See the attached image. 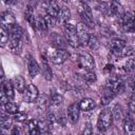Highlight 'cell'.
<instances>
[{"mask_svg":"<svg viewBox=\"0 0 135 135\" xmlns=\"http://www.w3.org/2000/svg\"><path fill=\"white\" fill-rule=\"evenodd\" d=\"M64 33H65V39L68 41V44H70L72 47L80 46V42H79L77 31H76V25H74V23L69 22L68 24H65Z\"/></svg>","mask_w":135,"mask_h":135,"instance_id":"cell-1","label":"cell"},{"mask_svg":"<svg viewBox=\"0 0 135 135\" xmlns=\"http://www.w3.org/2000/svg\"><path fill=\"white\" fill-rule=\"evenodd\" d=\"M113 122V115L110 109H104L100 112L97 120V129L105 132Z\"/></svg>","mask_w":135,"mask_h":135,"instance_id":"cell-2","label":"cell"},{"mask_svg":"<svg viewBox=\"0 0 135 135\" xmlns=\"http://www.w3.org/2000/svg\"><path fill=\"white\" fill-rule=\"evenodd\" d=\"M119 20L122 28L126 32H129V33L135 32V16L133 13H130V12L122 13V15L119 17Z\"/></svg>","mask_w":135,"mask_h":135,"instance_id":"cell-3","label":"cell"},{"mask_svg":"<svg viewBox=\"0 0 135 135\" xmlns=\"http://www.w3.org/2000/svg\"><path fill=\"white\" fill-rule=\"evenodd\" d=\"M123 86H124L123 80L121 78H119L118 76H110L105 83V88H108L110 91H112L115 95L120 93L123 90Z\"/></svg>","mask_w":135,"mask_h":135,"instance_id":"cell-4","label":"cell"},{"mask_svg":"<svg viewBox=\"0 0 135 135\" xmlns=\"http://www.w3.org/2000/svg\"><path fill=\"white\" fill-rule=\"evenodd\" d=\"M81 6H82L81 9H80V17L82 19L81 22L84 23L89 28H93L95 23H94L90 7L86 5V3H83V2H81Z\"/></svg>","mask_w":135,"mask_h":135,"instance_id":"cell-5","label":"cell"},{"mask_svg":"<svg viewBox=\"0 0 135 135\" xmlns=\"http://www.w3.org/2000/svg\"><path fill=\"white\" fill-rule=\"evenodd\" d=\"M76 31H77V35H78L80 45H88L90 37H91V35L89 33V27L84 23L79 22L76 25Z\"/></svg>","mask_w":135,"mask_h":135,"instance_id":"cell-6","label":"cell"},{"mask_svg":"<svg viewBox=\"0 0 135 135\" xmlns=\"http://www.w3.org/2000/svg\"><path fill=\"white\" fill-rule=\"evenodd\" d=\"M78 61H79L80 68H82L84 71H92L95 68V60L93 56L86 52L80 54Z\"/></svg>","mask_w":135,"mask_h":135,"instance_id":"cell-7","label":"cell"},{"mask_svg":"<svg viewBox=\"0 0 135 135\" xmlns=\"http://www.w3.org/2000/svg\"><path fill=\"white\" fill-rule=\"evenodd\" d=\"M70 57V53L65 50V49H56L50 56V59L53 63L55 64H61L63 63L66 59H69Z\"/></svg>","mask_w":135,"mask_h":135,"instance_id":"cell-8","label":"cell"},{"mask_svg":"<svg viewBox=\"0 0 135 135\" xmlns=\"http://www.w3.org/2000/svg\"><path fill=\"white\" fill-rule=\"evenodd\" d=\"M80 107L78 102H74L69 105L68 108V119L71 121V123L75 124L78 121L79 115H80Z\"/></svg>","mask_w":135,"mask_h":135,"instance_id":"cell-9","label":"cell"},{"mask_svg":"<svg viewBox=\"0 0 135 135\" xmlns=\"http://www.w3.org/2000/svg\"><path fill=\"white\" fill-rule=\"evenodd\" d=\"M50 41H51V44L54 47H56L57 50L58 49H65L68 45L66 39L63 36L59 35L58 33H52L50 35Z\"/></svg>","mask_w":135,"mask_h":135,"instance_id":"cell-10","label":"cell"},{"mask_svg":"<svg viewBox=\"0 0 135 135\" xmlns=\"http://www.w3.org/2000/svg\"><path fill=\"white\" fill-rule=\"evenodd\" d=\"M24 94V100L26 102H35L38 98V95H39V92H38V89L36 85H34L33 83H30L27 86H26V90L25 92L23 93Z\"/></svg>","mask_w":135,"mask_h":135,"instance_id":"cell-11","label":"cell"},{"mask_svg":"<svg viewBox=\"0 0 135 135\" xmlns=\"http://www.w3.org/2000/svg\"><path fill=\"white\" fill-rule=\"evenodd\" d=\"M70 17H71V12L69 9V7L62 5L60 7V11H59V14H58V17H57V21L62 24V25H65L69 23V20H70Z\"/></svg>","mask_w":135,"mask_h":135,"instance_id":"cell-12","label":"cell"},{"mask_svg":"<svg viewBox=\"0 0 135 135\" xmlns=\"http://www.w3.org/2000/svg\"><path fill=\"white\" fill-rule=\"evenodd\" d=\"M123 132L126 135H135V121L130 116L123 119Z\"/></svg>","mask_w":135,"mask_h":135,"instance_id":"cell-13","label":"cell"},{"mask_svg":"<svg viewBox=\"0 0 135 135\" xmlns=\"http://www.w3.org/2000/svg\"><path fill=\"white\" fill-rule=\"evenodd\" d=\"M27 70L31 77H36L40 73V66L33 57H30L27 59Z\"/></svg>","mask_w":135,"mask_h":135,"instance_id":"cell-14","label":"cell"},{"mask_svg":"<svg viewBox=\"0 0 135 135\" xmlns=\"http://www.w3.org/2000/svg\"><path fill=\"white\" fill-rule=\"evenodd\" d=\"M26 133H27V135H41L40 127H39V123H38L37 120L31 119V120L27 121Z\"/></svg>","mask_w":135,"mask_h":135,"instance_id":"cell-15","label":"cell"},{"mask_svg":"<svg viewBox=\"0 0 135 135\" xmlns=\"http://www.w3.org/2000/svg\"><path fill=\"white\" fill-rule=\"evenodd\" d=\"M15 23H16L15 17L11 12H4L1 14V26L7 28Z\"/></svg>","mask_w":135,"mask_h":135,"instance_id":"cell-16","label":"cell"},{"mask_svg":"<svg viewBox=\"0 0 135 135\" xmlns=\"http://www.w3.org/2000/svg\"><path fill=\"white\" fill-rule=\"evenodd\" d=\"M126 46H127L126 41L122 40V39H118V38L111 40V42H110V44H109V47H110L111 52L114 53V54H117L118 52H120V51H121L122 49H124Z\"/></svg>","mask_w":135,"mask_h":135,"instance_id":"cell-17","label":"cell"},{"mask_svg":"<svg viewBox=\"0 0 135 135\" xmlns=\"http://www.w3.org/2000/svg\"><path fill=\"white\" fill-rule=\"evenodd\" d=\"M12 82H13V85H14L15 90H17V92H19V93H24L25 92V90H26L25 80L22 76H20V75L15 76L12 79Z\"/></svg>","mask_w":135,"mask_h":135,"instance_id":"cell-18","label":"cell"},{"mask_svg":"<svg viewBox=\"0 0 135 135\" xmlns=\"http://www.w3.org/2000/svg\"><path fill=\"white\" fill-rule=\"evenodd\" d=\"M8 47L13 53L19 54L22 50V39L21 38H9L8 42Z\"/></svg>","mask_w":135,"mask_h":135,"instance_id":"cell-19","label":"cell"},{"mask_svg":"<svg viewBox=\"0 0 135 135\" xmlns=\"http://www.w3.org/2000/svg\"><path fill=\"white\" fill-rule=\"evenodd\" d=\"M79 107H80V110L83 111V112H89V111H92L95 109L96 107V103L93 99L91 98H83L80 100L79 102Z\"/></svg>","mask_w":135,"mask_h":135,"instance_id":"cell-20","label":"cell"},{"mask_svg":"<svg viewBox=\"0 0 135 135\" xmlns=\"http://www.w3.org/2000/svg\"><path fill=\"white\" fill-rule=\"evenodd\" d=\"M60 7L61 6H59V4L57 2H50L47 7H46V15L54 18V19H57Z\"/></svg>","mask_w":135,"mask_h":135,"instance_id":"cell-21","label":"cell"},{"mask_svg":"<svg viewBox=\"0 0 135 135\" xmlns=\"http://www.w3.org/2000/svg\"><path fill=\"white\" fill-rule=\"evenodd\" d=\"M14 85L12 80H6L2 82V91L5 93V95L7 96L8 99H13L14 98Z\"/></svg>","mask_w":135,"mask_h":135,"instance_id":"cell-22","label":"cell"},{"mask_svg":"<svg viewBox=\"0 0 135 135\" xmlns=\"http://www.w3.org/2000/svg\"><path fill=\"white\" fill-rule=\"evenodd\" d=\"M114 96H115V94L112 91H110L108 88H104L103 93L100 96V102H101V104H103V105L108 104L114 98Z\"/></svg>","mask_w":135,"mask_h":135,"instance_id":"cell-23","label":"cell"},{"mask_svg":"<svg viewBox=\"0 0 135 135\" xmlns=\"http://www.w3.org/2000/svg\"><path fill=\"white\" fill-rule=\"evenodd\" d=\"M12 128V118L7 115L2 114L1 115V129H2V134L5 133V131L8 132V129Z\"/></svg>","mask_w":135,"mask_h":135,"instance_id":"cell-24","label":"cell"},{"mask_svg":"<svg viewBox=\"0 0 135 135\" xmlns=\"http://www.w3.org/2000/svg\"><path fill=\"white\" fill-rule=\"evenodd\" d=\"M41 70H42V74H43L44 78L46 80H51L52 79V70H51V68L47 63V60L44 57H42V68H41Z\"/></svg>","mask_w":135,"mask_h":135,"instance_id":"cell-25","label":"cell"},{"mask_svg":"<svg viewBox=\"0 0 135 135\" xmlns=\"http://www.w3.org/2000/svg\"><path fill=\"white\" fill-rule=\"evenodd\" d=\"M3 108H4V111L6 112V114H8V115H17L19 113L18 105L13 101H8L6 104L3 105Z\"/></svg>","mask_w":135,"mask_h":135,"instance_id":"cell-26","label":"cell"},{"mask_svg":"<svg viewBox=\"0 0 135 135\" xmlns=\"http://www.w3.org/2000/svg\"><path fill=\"white\" fill-rule=\"evenodd\" d=\"M111 111H112L113 119L121 120V119L123 118V110H122V108H121L120 104H115Z\"/></svg>","mask_w":135,"mask_h":135,"instance_id":"cell-27","label":"cell"},{"mask_svg":"<svg viewBox=\"0 0 135 135\" xmlns=\"http://www.w3.org/2000/svg\"><path fill=\"white\" fill-rule=\"evenodd\" d=\"M63 101V98L58 93H52L50 97V104L53 107H59Z\"/></svg>","mask_w":135,"mask_h":135,"instance_id":"cell-28","label":"cell"},{"mask_svg":"<svg viewBox=\"0 0 135 135\" xmlns=\"http://www.w3.org/2000/svg\"><path fill=\"white\" fill-rule=\"evenodd\" d=\"M124 72L127 73H132L135 71V59L134 58H129L124 61L123 65H122Z\"/></svg>","mask_w":135,"mask_h":135,"instance_id":"cell-29","label":"cell"},{"mask_svg":"<svg viewBox=\"0 0 135 135\" xmlns=\"http://www.w3.org/2000/svg\"><path fill=\"white\" fill-rule=\"evenodd\" d=\"M9 40V34L7 32V30L3 26L0 27V42H1V46H4L5 43H7Z\"/></svg>","mask_w":135,"mask_h":135,"instance_id":"cell-30","label":"cell"},{"mask_svg":"<svg viewBox=\"0 0 135 135\" xmlns=\"http://www.w3.org/2000/svg\"><path fill=\"white\" fill-rule=\"evenodd\" d=\"M35 27L39 28V30H47V23L45 21V18L44 17H41V16H38L36 17V20H35Z\"/></svg>","mask_w":135,"mask_h":135,"instance_id":"cell-31","label":"cell"},{"mask_svg":"<svg viewBox=\"0 0 135 135\" xmlns=\"http://www.w3.org/2000/svg\"><path fill=\"white\" fill-rule=\"evenodd\" d=\"M81 76H82L83 80H85L89 83H92V82H95L96 81V75L92 71H84Z\"/></svg>","mask_w":135,"mask_h":135,"instance_id":"cell-32","label":"cell"},{"mask_svg":"<svg viewBox=\"0 0 135 135\" xmlns=\"http://www.w3.org/2000/svg\"><path fill=\"white\" fill-rule=\"evenodd\" d=\"M25 18L26 20L28 21V23H31L33 26H35V20H36V17L34 15V11L31 6L27 7V9L25 11Z\"/></svg>","mask_w":135,"mask_h":135,"instance_id":"cell-33","label":"cell"},{"mask_svg":"<svg viewBox=\"0 0 135 135\" xmlns=\"http://www.w3.org/2000/svg\"><path fill=\"white\" fill-rule=\"evenodd\" d=\"M134 54V51H133V49L131 47V46H126L124 49H122L120 52H118L117 54H115V55H117V56H120V57H130V56H132Z\"/></svg>","mask_w":135,"mask_h":135,"instance_id":"cell-34","label":"cell"},{"mask_svg":"<svg viewBox=\"0 0 135 135\" xmlns=\"http://www.w3.org/2000/svg\"><path fill=\"white\" fill-rule=\"evenodd\" d=\"M88 45L92 49V50H96L98 46H99V42H98V39L95 37V36H92L90 37V40H89V43Z\"/></svg>","mask_w":135,"mask_h":135,"instance_id":"cell-35","label":"cell"},{"mask_svg":"<svg viewBox=\"0 0 135 135\" xmlns=\"http://www.w3.org/2000/svg\"><path fill=\"white\" fill-rule=\"evenodd\" d=\"M81 135H93V128L90 122L85 123V126L81 132Z\"/></svg>","mask_w":135,"mask_h":135,"instance_id":"cell-36","label":"cell"},{"mask_svg":"<svg viewBox=\"0 0 135 135\" xmlns=\"http://www.w3.org/2000/svg\"><path fill=\"white\" fill-rule=\"evenodd\" d=\"M0 101H1V104L2 105H4V104H6L7 102H8V98H7V96L5 95V93L1 90V97H0Z\"/></svg>","mask_w":135,"mask_h":135,"instance_id":"cell-37","label":"cell"},{"mask_svg":"<svg viewBox=\"0 0 135 135\" xmlns=\"http://www.w3.org/2000/svg\"><path fill=\"white\" fill-rule=\"evenodd\" d=\"M11 135H22V132L18 127H13L11 131Z\"/></svg>","mask_w":135,"mask_h":135,"instance_id":"cell-38","label":"cell"},{"mask_svg":"<svg viewBox=\"0 0 135 135\" xmlns=\"http://www.w3.org/2000/svg\"><path fill=\"white\" fill-rule=\"evenodd\" d=\"M16 119H17L18 121L24 120V119H25V114H24V113H18V114L16 115Z\"/></svg>","mask_w":135,"mask_h":135,"instance_id":"cell-39","label":"cell"},{"mask_svg":"<svg viewBox=\"0 0 135 135\" xmlns=\"http://www.w3.org/2000/svg\"><path fill=\"white\" fill-rule=\"evenodd\" d=\"M129 107H130V109L132 111H135V98H132L131 99V101L129 103Z\"/></svg>","mask_w":135,"mask_h":135,"instance_id":"cell-40","label":"cell"},{"mask_svg":"<svg viewBox=\"0 0 135 135\" xmlns=\"http://www.w3.org/2000/svg\"><path fill=\"white\" fill-rule=\"evenodd\" d=\"M93 135H104V132L99 129H96L95 131H93Z\"/></svg>","mask_w":135,"mask_h":135,"instance_id":"cell-41","label":"cell"},{"mask_svg":"<svg viewBox=\"0 0 135 135\" xmlns=\"http://www.w3.org/2000/svg\"><path fill=\"white\" fill-rule=\"evenodd\" d=\"M134 16H135V12H134Z\"/></svg>","mask_w":135,"mask_h":135,"instance_id":"cell-42","label":"cell"}]
</instances>
